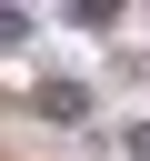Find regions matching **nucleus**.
I'll list each match as a JSON object with an SVG mask.
<instances>
[{
  "label": "nucleus",
  "mask_w": 150,
  "mask_h": 161,
  "mask_svg": "<svg viewBox=\"0 0 150 161\" xmlns=\"http://www.w3.org/2000/svg\"><path fill=\"white\" fill-rule=\"evenodd\" d=\"M30 30H40L30 10H0V60H20V40H30Z\"/></svg>",
  "instance_id": "nucleus-2"
},
{
  "label": "nucleus",
  "mask_w": 150,
  "mask_h": 161,
  "mask_svg": "<svg viewBox=\"0 0 150 161\" xmlns=\"http://www.w3.org/2000/svg\"><path fill=\"white\" fill-rule=\"evenodd\" d=\"M30 111H40V121H60V131H90V121H100L90 80H40V91H30Z\"/></svg>",
  "instance_id": "nucleus-1"
},
{
  "label": "nucleus",
  "mask_w": 150,
  "mask_h": 161,
  "mask_svg": "<svg viewBox=\"0 0 150 161\" xmlns=\"http://www.w3.org/2000/svg\"><path fill=\"white\" fill-rule=\"evenodd\" d=\"M120 151H130V161H150V121H120Z\"/></svg>",
  "instance_id": "nucleus-3"
}]
</instances>
